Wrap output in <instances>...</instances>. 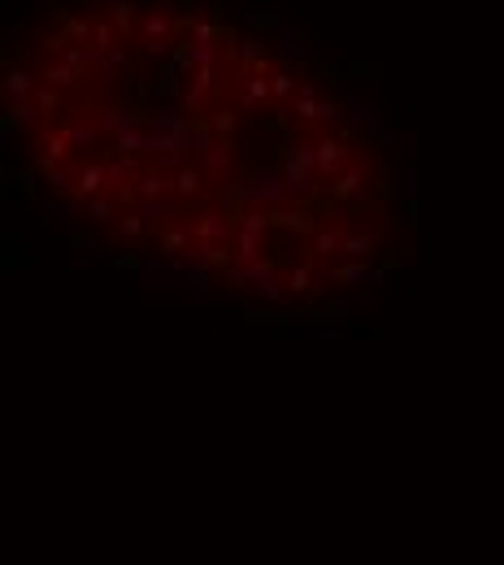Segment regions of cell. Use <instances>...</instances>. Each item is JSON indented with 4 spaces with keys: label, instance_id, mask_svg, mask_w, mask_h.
<instances>
[{
    "label": "cell",
    "instance_id": "1",
    "mask_svg": "<svg viewBox=\"0 0 504 565\" xmlns=\"http://www.w3.org/2000/svg\"><path fill=\"white\" fill-rule=\"evenodd\" d=\"M174 35H179V13H174L165 0H152V4L140 9V22H136L131 44H136L140 53H165V49L174 44Z\"/></svg>",
    "mask_w": 504,
    "mask_h": 565
},
{
    "label": "cell",
    "instance_id": "2",
    "mask_svg": "<svg viewBox=\"0 0 504 565\" xmlns=\"http://www.w3.org/2000/svg\"><path fill=\"white\" fill-rule=\"evenodd\" d=\"M270 92H275V100H288L291 92H296V74L275 71V74H270Z\"/></svg>",
    "mask_w": 504,
    "mask_h": 565
},
{
    "label": "cell",
    "instance_id": "3",
    "mask_svg": "<svg viewBox=\"0 0 504 565\" xmlns=\"http://www.w3.org/2000/svg\"><path fill=\"white\" fill-rule=\"evenodd\" d=\"M9 92H13V96H26V92H40V83L26 71H9Z\"/></svg>",
    "mask_w": 504,
    "mask_h": 565
},
{
    "label": "cell",
    "instance_id": "4",
    "mask_svg": "<svg viewBox=\"0 0 504 565\" xmlns=\"http://www.w3.org/2000/svg\"><path fill=\"white\" fill-rule=\"evenodd\" d=\"M174 192H183V196H196V192H201V174H196V170H183V174L174 179Z\"/></svg>",
    "mask_w": 504,
    "mask_h": 565
},
{
    "label": "cell",
    "instance_id": "5",
    "mask_svg": "<svg viewBox=\"0 0 504 565\" xmlns=\"http://www.w3.org/2000/svg\"><path fill=\"white\" fill-rule=\"evenodd\" d=\"M335 248H340V235H335V231H322V235L313 239V253H322V257L335 253Z\"/></svg>",
    "mask_w": 504,
    "mask_h": 565
}]
</instances>
